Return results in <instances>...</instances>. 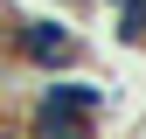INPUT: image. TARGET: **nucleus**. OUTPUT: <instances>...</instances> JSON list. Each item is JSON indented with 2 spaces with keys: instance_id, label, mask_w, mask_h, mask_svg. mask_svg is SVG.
<instances>
[{
  "instance_id": "f257e3e1",
  "label": "nucleus",
  "mask_w": 146,
  "mask_h": 139,
  "mask_svg": "<svg viewBox=\"0 0 146 139\" xmlns=\"http://www.w3.org/2000/svg\"><path fill=\"white\" fill-rule=\"evenodd\" d=\"M0 42H7V56L21 70H35V77H70V70H84V56H90L77 14H56V7H42V14L0 7Z\"/></svg>"
},
{
  "instance_id": "f03ea898",
  "label": "nucleus",
  "mask_w": 146,
  "mask_h": 139,
  "mask_svg": "<svg viewBox=\"0 0 146 139\" xmlns=\"http://www.w3.org/2000/svg\"><path fill=\"white\" fill-rule=\"evenodd\" d=\"M111 97H118L111 83L70 70V77H35V91H28L21 111H35V118H90V125H98V118L111 111Z\"/></svg>"
},
{
  "instance_id": "7ed1b4c3",
  "label": "nucleus",
  "mask_w": 146,
  "mask_h": 139,
  "mask_svg": "<svg viewBox=\"0 0 146 139\" xmlns=\"http://www.w3.org/2000/svg\"><path fill=\"white\" fill-rule=\"evenodd\" d=\"M111 35L125 49H146V0H111Z\"/></svg>"
},
{
  "instance_id": "20e7f679",
  "label": "nucleus",
  "mask_w": 146,
  "mask_h": 139,
  "mask_svg": "<svg viewBox=\"0 0 146 139\" xmlns=\"http://www.w3.org/2000/svg\"><path fill=\"white\" fill-rule=\"evenodd\" d=\"M42 7H56V14H90V0H42Z\"/></svg>"
}]
</instances>
